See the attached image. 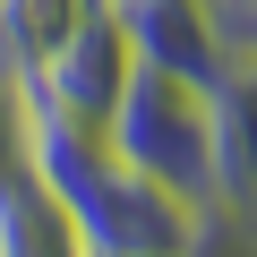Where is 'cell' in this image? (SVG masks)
Segmentation results:
<instances>
[{
    "mask_svg": "<svg viewBox=\"0 0 257 257\" xmlns=\"http://www.w3.org/2000/svg\"><path fill=\"white\" fill-rule=\"evenodd\" d=\"M111 18L128 26V43H138V60L155 69H180V77H206L223 69V18H214V0H111Z\"/></svg>",
    "mask_w": 257,
    "mask_h": 257,
    "instance_id": "obj_4",
    "label": "cell"
},
{
    "mask_svg": "<svg viewBox=\"0 0 257 257\" xmlns=\"http://www.w3.org/2000/svg\"><path fill=\"white\" fill-rule=\"evenodd\" d=\"M214 128H223V206L257 223V43H231L214 69Z\"/></svg>",
    "mask_w": 257,
    "mask_h": 257,
    "instance_id": "obj_5",
    "label": "cell"
},
{
    "mask_svg": "<svg viewBox=\"0 0 257 257\" xmlns=\"http://www.w3.org/2000/svg\"><path fill=\"white\" fill-rule=\"evenodd\" d=\"M128 69H138V43H128V26L111 18V0H94L86 26L35 69L26 103H35V120L69 128V138H103L111 111H120V94H128Z\"/></svg>",
    "mask_w": 257,
    "mask_h": 257,
    "instance_id": "obj_3",
    "label": "cell"
},
{
    "mask_svg": "<svg viewBox=\"0 0 257 257\" xmlns=\"http://www.w3.org/2000/svg\"><path fill=\"white\" fill-rule=\"evenodd\" d=\"M94 0H0V77L35 86V69L86 26Z\"/></svg>",
    "mask_w": 257,
    "mask_h": 257,
    "instance_id": "obj_6",
    "label": "cell"
},
{
    "mask_svg": "<svg viewBox=\"0 0 257 257\" xmlns=\"http://www.w3.org/2000/svg\"><path fill=\"white\" fill-rule=\"evenodd\" d=\"M223 18V43H257V0H214Z\"/></svg>",
    "mask_w": 257,
    "mask_h": 257,
    "instance_id": "obj_7",
    "label": "cell"
},
{
    "mask_svg": "<svg viewBox=\"0 0 257 257\" xmlns=\"http://www.w3.org/2000/svg\"><path fill=\"white\" fill-rule=\"evenodd\" d=\"M35 180L60 197L86 257H197L206 240V206L146 180L111 138H69V128L35 120Z\"/></svg>",
    "mask_w": 257,
    "mask_h": 257,
    "instance_id": "obj_1",
    "label": "cell"
},
{
    "mask_svg": "<svg viewBox=\"0 0 257 257\" xmlns=\"http://www.w3.org/2000/svg\"><path fill=\"white\" fill-rule=\"evenodd\" d=\"M103 138L138 163L146 180H163L172 197H189L206 214L223 206V128H214V86L206 77H180V69L138 60Z\"/></svg>",
    "mask_w": 257,
    "mask_h": 257,
    "instance_id": "obj_2",
    "label": "cell"
}]
</instances>
